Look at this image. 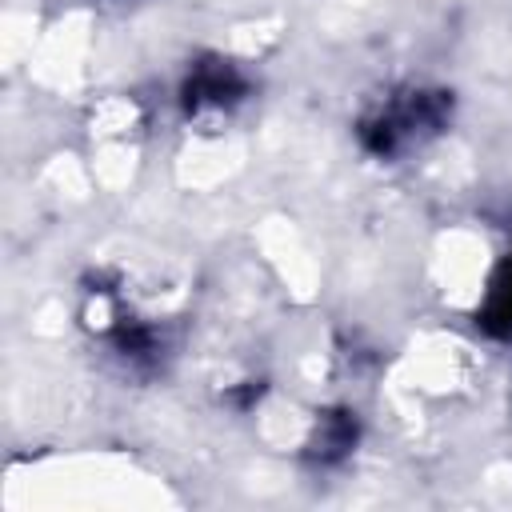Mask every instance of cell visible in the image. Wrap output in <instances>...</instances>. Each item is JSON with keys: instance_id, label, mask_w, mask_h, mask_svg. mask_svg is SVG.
<instances>
[{"instance_id": "6da1fadb", "label": "cell", "mask_w": 512, "mask_h": 512, "mask_svg": "<svg viewBox=\"0 0 512 512\" xmlns=\"http://www.w3.org/2000/svg\"><path fill=\"white\" fill-rule=\"evenodd\" d=\"M452 116V96L432 88H396L360 116V140L372 156L396 160L432 140Z\"/></svg>"}, {"instance_id": "3957f363", "label": "cell", "mask_w": 512, "mask_h": 512, "mask_svg": "<svg viewBox=\"0 0 512 512\" xmlns=\"http://www.w3.org/2000/svg\"><path fill=\"white\" fill-rule=\"evenodd\" d=\"M480 324L496 336H512V252L504 256V264L496 268L492 284H488V300L480 308Z\"/></svg>"}, {"instance_id": "7a4b0ae2", "label": "cell", "mask_w": 512, "mask_h": 512, "mask_svg": "<svg viewBox=\"0 0 512 512\" xmlns=\"http://www.w3.org/2000/svg\"><path fill=\"white\" fill-rule=\"evenodd\" d=\"M244 96V76L228 64V60H208L196 64L188 84H184V104L188 112H204V108H228Z\"/></svg>"}]
</instances>
